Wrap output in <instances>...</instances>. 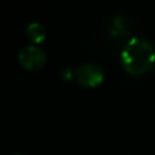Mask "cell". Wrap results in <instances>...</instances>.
I'll use <instances>...</instances> for the list:
<instances>
[{
  "mask_svg": "<svg viewBox=\"0 0 155 155\" xmlns=\"http://www.w3.org/2000/svg\"><path fill=\"white\" fill-rule=\"evenodd\" d=\"M25 35L33 44L41 42L46 36V29L45 27L39 22H31L25 28Z\"/></svg>",
  "mask_w": 155,
  "mask_h": 155,
  "instance_id": "obj_4",
  "label": "cell"
},
{
  "mask_svg": "<svg viewBox=\"0 0 155 155\" xmlns=\"http://www.w3.org/2000/svg\"><path fill=\"white\" fill-rule=\"evenodd\" d=\"M103 69L93 62H85L75 69L74 79L84 87H96L103 81Z\"/></svg>",
  "mask_w": 155,
  "mask_h": 155,
  "instance_id": "obj_2",
  "label": "cell"
},
{
  "mask_svg": "<svg viewBox=\"0 0 155 155\" xmlns=\"http://www.w3.org/2000/svg\"><path fill=\"white\" fill-rule=\"evenodd\" d=\"M120 59L127 73L132 75L144 74L155 63V48L147 39L132 38L125 44Z\"/></svg>",
  "mask_w": 155,
  "mask_h": 155,
  "instance_id": "obj_1",
  "label": "cell"
},
{
  "mask_svg": "<svg viewBox=\"0 0 155 155\" xmlns=\"http://www.w3.org/2000/svg\"><path fill=\"white\" fill-rule=\"evenodd\" d=\"M18 63L25 70H38L46 63V52L36 45H27L18 52Z\"/></svg>",
  "mask_w": 155,
  "mask_h": 155,
  "instance_id": "obj_3",
  "label": "cell"
},
{
  "mask_svg": "<svg viewBox=\"0 0 155 155\" xmlns=\"http://www.w3.org/2000/svg\"><path fill=\"white\" fill-rule=\"evenodd\" d=\"M12 155H22V154H12Z\"/></svg>",
  "mask_w": 155,
  "mask_h": 155,
  "instance_id": "obj_6",
  "label": "cell"
},
{
  "mask_svg": "<svg viewBox=\"0 0 155 155\" xmlns=\"http://www.w3.org/2000/svg\"><path fill=\"white\" fill-rule=\"evenodd\" d=\"M74 75H75V70L71 67H64L62 69V71H61V76L65 81H69V80L74 79Z\"/></svg>",
  "mask_w": 155,
  "mask_h": 155,
  "instance_id": "obj_5",
  "label": "cell"
}]
</instances>
